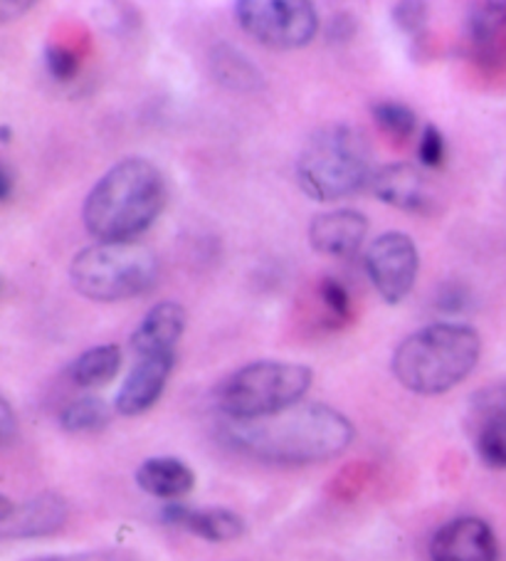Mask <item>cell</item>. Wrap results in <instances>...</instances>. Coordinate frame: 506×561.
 <instances>
[{
    "mask_svg": "<svg viewBox=\"0 0 506 561\" xmlns=\"http://www.w3.org/2000/svg\"><path fill=\"white\" fill-rule=\"evenodd\" d=\"M356 435L354 423L326 403H297L269 419L230 423L226 438L267 466L301 468L342 456Z\"/></svg>",
    "mask_w": 506,
    "mask_h": 561,
    "instance_id": "1",
    "label": "cell"
},
{
    "mask_svg": "<svg viewBox=\"0 0 506 561\" xmlns=\"http://www.w3.org/2000/svg\"><path fill=\"white\" fill-rule=\"evenodd\" d=\"M169 186L149 159H124L94 183L82 206V222L96 243H134L165 208Z\"/></svg>",
    "mask_w": 506,
    "mask_h": 561,
    "instance_id": "2",
    "label": "cell"
},
{
    "mask_svg": "<svg viewBox=\"0 0 506 561\" xmlns=\"http://www.w3.org/2000/svg\"><path fill=\"white\" fill-rule=\"evenodd\" d=\"M482 336L470 324L437 322L407 334L395 346L391 371L398 383L417 396H442L476 369Z\"/></svg>",
    "mask_w": 506,
    "mask_h": 561,
    "instance_id": "3",
    "label": "cell"
},
{
    "mask_svg": "<svg viewBox=\"0 0 506 561\" xmlns=\"http://www.w3.org/2000/svg\"><path fill=\"white\" fill-rule=\"evenodd\" d=\"M371 144L361 129L334 122L311 131L297 157V181L311 201L354 196L373 179Z\"/></svg>",
    "mask_w": 506,
    "mask_h": 561,
    "instance_id": "4",
    "label": "cell"
},
{
    "mask_svg": "<svg viewBox=\"0 0 506 561\" xmlns=\"http://www.w3.org/2000/svg\"><path fill=\"white\" fill-rule=\"evenodd\" d=\"M314 374L295 362L262 359L240 366L216 386V405L230 423H248L301 403Z\"/></svg>",
    "mask_w": 506,
    "mask_h": 561,
    "instance_id": "5",
    "label": "cell"
},
{
    "mask_svg": "<svg viewBox=\"0 0 506 561\" xmlns=\"http://www.w3.org/2000/svg\"><path fill=\"white\" fill-rule=\"evenodd\" d=\"M159 260L139 243H94L70 263V283L77 295L92 302H126L153 287Z\"/></svg>",
    "mask_w": 506,
    "mask_h": 561,
    "instance_id": "6",
    "label": "cell"
},
{
    "mask_svg": "<svg viewBox=\"0 0 506 561\" xmlns=\"http://www.w3.org/2000/svg\"><path fill=\"white\" fill-rule=\"evenodd\" d=\"M238 25L269 50H299L317 37L319 13L307 0H240Z\"/></svg>",
    "mask_w": 506,
    "mask_h": 561,
    "instance_id": "7",
    "label": "cell"
},
{
    "mask_svg": "<svg viewBox=\"0 0 506 561\" xmlns=\"http://www.w3.org/2000/svg\"><path fill=\"white\" fill-rule=\"evenodd\" d=\"M366 273L386 305H401L421 273V253L411 236L388 230L366 250Z\"/></svg>",
    "mask_w": 506,
    "mask_h": 561,
    "instance_id": "8",
    "label": "cell"
},
{
    "mask_svg": "<svg viewBox=\"0 0 506 561\" xmlns=\"http://www.w3.org/2000/svg\"><path fill=\"white\" fill-rule=\"evenodd\" d=\"M467 60L494 87H506V0L476 3L464 25Z\"/></svg>",
    "mask_w": 506,
    "mask_h": 561,
    "instance_id": "9",
    "label": "cell"
},
{
    "mask_svg": "<svg viewBox=\"0 0 506 561\" xmlns=\"http://www.w3.org/2000/svg\"><path fill=\"white\" fill-rule=\"evenodd\" d=\"M464 421L472 448L484 466L506 470V381L476 391Z\"/></svg>",
    "mask_w": 506,
    "mask_h": 561,
    "instance_id": "10",
    "label": "cell"
},
{
    "mask_svg": "<svg viewBox=\"0 0 506 561\" xmlns=\"http://www.w3.org/2000/svg\"><path fill=\"white\" fill-rule=\"evenodd\" d=\"M70 517V505L57 492H41L25 502L0 497V537L43 539L57 535Z\"/></svg>",
    "mask_w": 506,
    "mask_h": 561,
    "instance_id": "11",
    "label": "cell"
},
{
    "mask_svg": "<svg viewBox=\"0 0 506 561\" xmlns=\"http://www.w3.org/2000/svg\"><path fill=\"white\" fill-rule=\"evenodd\" d=\"M430 561H499V541L482 517H455L430 539Z\"/></svg>",
    "mask_w": 506,
    "mask_h": 561,
    "instance_id": "12",
    "label": "cell"
},
{
    "mask_svg": "<svg viewBox=\"0 0 506 561\" xmlns=\"http://www.w3.org/2000/svg\"><path fill=\"white\" fill-rule=\"evenodd\" d=\"M176 354H149L139 356V362L126 374L119 393H116L114 409L126 419L151 411L165 391V383L171 379Z\"/></svg>",
    "mask_w": 506,
    "mask_h": 561,
    "instance_id": "13",
    "label": "cell"
},
{
    "mask_svg": "<svg viewBox=\"0 0 506 561\" xmlns=\"http://www.w3.org/2000/svg\"><path fill=\"white\" fill-rule=\"evenodd\" d=\"M366 236L368 218L354 208L319 213L309 222V245L329 257H354L361 250Z\"/></svg>",
    "mask_w": 506,
    "mask_h": 561,
    "instance_id": "14",
    "label": "cell"
},
{
    "mask_svg": "<svg viewBox=\"0 0 506 561\" xmlns=\"http://www.w3.org/2000/svg\"><path fill=\"white\" fill-rule=\"evenodd\" d=\"M161 519L165 525L179 527L191 531L193 537H200L210 541V545H226V541H235L245 535V519L238 512L226 507H188L183 502H169L161 510Z\"/></svg>",
    "mask_w": 506,
    "mask_h": 561,
    "instance_id": "15",
    "label": "cell"
},
{
    "mask_svg": "<svg viewBox=\"0 0 506 561\" xmlns=\"http://www.w3.org/2000/svg\"><path fill=\"white\" fill-rule=\"evenodd\" d=\"M186 309L179 302H159L143 314L131 334V350L139 356L176 354V344L186 332Z\"/></svg>",
    "mask_w": 506,
    "mask_h": 561,
    "instance_id": "16",
    "label": "cell"
},
{
    "mask_svg": "<svg viewBox=\"0 0 506 561\" xmlns=\"http://www.w3.org/2000/svg\"><path fill=\"white\" fill-rule=\"evenodd\" d=\"M136 485H139L146 495L165 502H181L191 490L196 488V472L191 470L186 460L173 456H159L143 460L136 468Z\"/></svg>",
    "mask_w": 506,
    "mask_h": 561,
    "instance_id": "17",
    "label": "cell"
},
{
    "mask_svg": "<svg viewBox=\"0 0 506 561\" xmlns=\"http://www.w3.org/2000/svg\"><path fill=\"white\" fill-rule=\"evenodd\" d=\"M371 191L386 206L401 210H423L425 208V179L415 163L395 161L376 169L371 179Z\"/></svg>",
    "mask_w": 506,
    "mask_h": 561,
    "instance_id": "18",
    "label": "cell"
},
{
    "mask_svg": "<svg viewBox=\"0 0 506 561\" xmlns=\"http://www.w3.org/2000/svg\"><path fill=\"white\" fill-rule=\"evenodd\" d=\"M208 67L212 80L230 92H260L265 87V77H262L260 67L250 60V57L240 50V47L230 43H218L210 47L208 53Z\"/></svg>",
    "mask_w": 506,
    "mask_h": 561,
    "instance_id": "19",
    "label": "cell"
},
{
    "mask_svg": "<svg viewBox=\"0 0 506 561\" xmlns=\"http://www.w3.org/2000/svg\"><path fill=\"white\" fill-rule=\"evenodd\" d=\"M122 369V350L116 344H100L82 352L67 366V379L80 389H102Z\"/></svg>",
    "mask_w": 506,
    "mask_h": 561,
    "instance_id": "20",
    "label": "cell"
},
{
    "mask_svg": "<svg viewBox=\"0 0 506 561\" xmlns=\"http://www.w3.org/2000/svg\"><path fill=\"white\" fill-rule=\"evenodd\" d=\"M112 409L104 399L96 396H82L72 403H67L60 413V425L67 433H96L110 425Z\"/></svg>",
    "mask_w": 506,
    "mask_h": 561,
    "instance_id": "21",
    "label": "cell"
},
{
    "mask_svg": "<svg viewBox=\"0 0 506 561\" xmlns=\"http://www.w3.org/2000/svg\"><path fill=\"white\" fill-rule=\"evenodd\" d=\"M371 114H373V122L381 127L386 137H391L395 141H407L417 129V114L403 102H393V100L376 102L371 106Z\"/></svg>",
    "mask_w": 506,
    "mask_h": 561,
    "instance_id": "22",
    "label": "cell"
},
{
    "mask_svg": "<svg viewBox=\"0 0 506 561\" xmlns=\"http://www.w3.org/2000/svg\"><path fill=\"white\" fill-rule=\"evenodd\" d=\"M82 50L67 41H55L45 47V67L57 82H70L80 72Z\"/></svg>",
    "mask_w": 506,
    "mask_h": 561,
    "instance_id": "23",
    "label": "cell"
},
{
    "mask_svg": "<svg viewBox=\"0 0 506 561\" xmlns=\"http://www.w3.org/2000/svg\"><path fill=\"white\" fill-rule=\"evenodd\" d=\"M319 297H321V305H324L326 312L331 314V327H342L352 322L354 319L352 297H348V289L338 283V279L334 277L321 279Z\"/></svg>",
    "mask_w": 506,
    "mask_h": 561,
    "instance_id": "24",
    "label": "cell"
},
{
    "mask_svg": "<svg viewBox=\"0 0 506 561\" xmlns=\"http://www.w3.org/2000/svg\"><path fill=\"white\" fill-rule=\"evenodd\" d=\"M427 5L425 3H413V0H407V3H395L393 5V23L401 27V31L413 37V41H423L427 35Z\"/></svg>",
    "mask_w": 506,
    "mask_h": 561,
    "instance_id": "25",
    "label": "cell"
},
{
    "mask_svg": "<svg viewBox=\"0 0 506 561\" xmlns=\"http://www.w3.org/2000/svg\"><path fill=\"white\" fill-rule=\"evenodd\" d=\"M371 480V468L366 462H356V466H346L338 476L334 478V485H331V492L338 500H354L358 492L364 490L366 482Z\"/></svg>",
    "mask_w": 506,
    "mask_h": 561,
    "instance_id": "26",
    "label": "cell"
},
{
    "mask_svg": "<svg viewBox=\"0 0 506 561\" xmlns=\"http://www.w3.org/2000/svg\"><path fill=\"white\" fill-rule=\"evenodd\" d=\"M445 137L435 124H427L421 134V144H417V159L425 169H440L445 161Z\"/></svg>",
    "mask_w": 506,
    "mask_h": 561,
    "instance_id": "27",
    "label": "cell"
},
{
    "mask_svg": "<svg viewBox=\"0 0 506 561\" xmlns=\"http://www.w3.org/2000/svg\"><path fill=\"white\" fill-rule=\"evenodd\" d=\"M467 302H470V293H467V287H462L460 283H447L440 287V293H437L435 305L440 312L447 314H457V312H464Z\"/></svg>",
    "mask_w": 506,
    "mask_h": 561,
    "instance_id": "28",
    "label": "cell"
},
{
    "mask_svg": "<svg viewBox=\"0 0 506 561\" xmlns=\"http://www.w3.org/2000/svg\"><path fill=\"white\" fill-rule=\"evenodd\" d=\"M15 433H18V421H15L13 405L8 399H0V445L8 448V445L13 443Z\"/></svg>",
    "mask_w": 506,
    "mask_h": 561,
    "instance_id": "29",
    "label": "cell"
},
{
    "mask_svg": "<svg viewBox=\"0 0 506 561\" xmlns=\"http://www.w3.org/2000/svg\"><path fill=\"white\" fill-rule=\"evenodd\" d=\"M35 3H31V0H23V3H13V0H3L0 3V23H8L13 21V18H21L25 15L27 11H31Z\"/></svg>",
    "mask_w": 506,
    "mask_h": 561,
    "instance_id": "30",
    "label": "cell"
},
{
    "mask_svg": "<svg viewBox=\"0 0 506 561\" xmlns=\"http://www.w3.org/2000/svg\"><path fill=\"white\" fill-rule=\"evenodd\" d=\"M13 188H15V181H13V169L3 163L0 167V201L8 203L13 196Z\"/></svg>",
    "mask_w": 506,
    "mask_h": 561,
    "instance_id": "31",
    "label": "cell"
},
{
    "mask_svg": "<svg viewBox=\"0 0 506 561\" xmlns=\"http://www.w3.org/2000/svg\"><path fill=\"white\" fill-rule=\"evenodd\" d=\"M0 139H3V144L11 141V127L8 124H3V129H0Z\"/></svg>",
    "mask_w": 506,
    "mask_h": 561,
    "instance_id": "32",
    "label": "cell"
},
{
    "mask_svg": "<svg viewBox=\"0 0 506 561\" xmlns=\"http://www.w3.org/2000/svg\"><path fill=\"white\" fill-rule=\"evenodd\" d=\"M37 561H67V559H37Z\"/></svg>",
    "mask_w": 506,
    "mask_h": 561,
    "instance_id": "33",
    "label": "cell"
}]
</instances>
